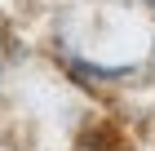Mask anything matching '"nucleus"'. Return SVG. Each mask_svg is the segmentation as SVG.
<instances>
[{
  "label": "nucleus",
  "instance_id": "nucleus-1",
  "mask_svg": "<svg viewBox=\"0 0 155 151\" xmlns=\"http://www.w3.org/2000/svg\"><path fill=\"white\" fill-rule=\"evenodd\" d=\"M75 76H84V80H124L133 67H93V62H71Z\"/></svg>",
  "mask_w": 155,
  "mask_h": 151
},
{
  "label": "nucleus",
  "instance_id": "nucleus-2",
  "mask_svg": "<svg viewBox=\"0 0 155 151\" xmlns=\"http://www.w3.org/2000/svg\"><path fill=\"white\" fill-rule=\"evenodd\" d=\"M0 76H5V45H0Z\"/></svg>",
  "mask_w": 155,
  "mask_h": 151
},
{
  "label": "nucleus",
  "instance_id": "nucleus-3",
  "mask_svg": "<svg viewBox=\"0 0 155 151\" xmlns=\"http://www.w3.org/2000/svg\"><path fill=\"white\" fill-rule=\"evenodd\" d=\"M146 5H151V9H155V0H146Z\"/></svg>",
  "mask_w": 155,
  "mask_h": 151
}]
</instances>
